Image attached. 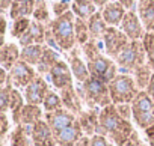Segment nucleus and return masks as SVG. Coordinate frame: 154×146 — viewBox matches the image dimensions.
Listing matches in <instances>:
<instances>
[{"instance_id":"f257e3e1","label":"nucleus","mask_w":154,"mask_h":146,"mask_svg":"<svg viewBox=\"0 0 154 146\" xmlns=\"http://www.w3.org/2000/svg\"><path fill=\"white\" fill-rule=\"evenodd\" d=\"M100 127L116 146H125L134 131L131 121L122 119L118 115L115 104H110L100 110Z\"/></svg>"},{"instance_id":"f03ea898","label":"nucleus","mask_w":154,"mask_h":146,"mask_svg":"<svg viewBox=\"0 0 154 146\" xmlns=\"http://www.w3.org/2000/svg\"><path fill=\"white\" fill-rule=\"evenodd\" d=\"M79 85L80 88H75V89L88 109H104L112 104L107 83L89 77L85 83H79Z\"/></svg>"},{"instance_id":"7ed1b4c3","label":"nucleus","mask_w":154,"mask_h":146,"mask_svg":"<svg viewBox=\"0 0 154 146\" xmlns=\"http://www.w3.org/2000/svg\"><path fill=\"white\" fill-rule=\"evenodd\" d=\"M74 21H75V15L72 11H69L60 17H54L47 24L50 27V30L54 36V41H56L60 51H71L77 45L75 32H74Z\"/></svg>"},{"instance_id":"20e7f679","label":"nucleus","mask_w":154,"mask_h":146,"mask_svg":"<svg viewBox=\"0 0 154 146\" xmlns=\"http://www.w3.org/2000/svg\"><path fill=\"white\" fill-rule=\"evenodd\" d=\"M109 92L112 98V104H131L133 100L140 92L130 74H118L109 83Z\"/></svg>"},{"instance_id":"39448f33","label":"nucleus","mask_w":154,"mask_h":146,"mask_svg":"<svg viewBox=\"0 0 154 146\" xmlns=\"http://www.w3.org/2000/svg\"><path fill=\"white\" fill-rule=\"evenodd\" d=\"M116 65L121 68L122 74H131L139 66L146 63V53L143 48L142 41H130L127 47L121 51V54L116 57Z\"/></svg>"},{"instance_id":"423d86ee","label":"nucleus","mask_w":154,"mask_h":146,"mask_svg":"<svg viewBox=\"0 0 154 146\" xmlns=\"http://www.w3.org/2000/svg\"><path fill=\"white\" fill-rule=\"evenodd\" d=\"M133 107V122L140 128L146 130L154 125V100L146 91H140L131 103Z\"/></svg>"},{"instance_id":"0eeeda50","label":"nucleus","mask_w":154,"mask_h":146,"mask_svg":"<svg viewBox=\"0 0 154 146\" xmlns=\"http://www.w3.org/2000/svg\"><path fill=\"white\" fill-rule=\"evenodd\" d=\"M88 68H89V74L94 79H98L104 83H110L116 76H118V65L113 59H110L106 54H98L94 59L86 60Z\"/></svg>"},{"instance_id":"6e6552de","label":"nucleus","mask_w":154,"mask_h":146,"mask_svg":"<svg viewBox=\"0 0 154 146\" xmlns=\"http://www.w3.org/2000/svg\"><path fill=\"white\" fill-rule=\"evenodd\" d=\"M101 41H103V47H104L106 56H109L113 60H116V57L121 54V51L130 42L128 36L119 27H112V26L107 27V30H106V33H104Z\"/></svg>"},{"instance_id":"1a4fd4ad","label":"nucleus","mask_w":154,"mask_h":146,"mask_svg":"<svg viewBox=\"0 0 154 146\" xmlns=\"http://www.w3.org/2000/svg\"><path fill=\"white\" fill-rule=\"evenodd\" d=\"M8 72H9V83L15 88H20V89H26L38 77V72H36L35 66L26 63L21 59Z\"/></svg>"},{"instance_id":"9d476101","label":"nucleus","mask_w":154,"mask_h":146,"mask_svg":"<svg viewBox=\"0 0 154 146\" xmlns=\"http://www.w3.org/2000/svg\"><path fill=\"white\" fill-rule=\"evenodd\" d=\"M119 29L128 36L130 41H142L145 33H146V30H145V27L137 15V11H134V9L127 11L124 20L121 21Z\"/></svg>"},{"instance_id":"9b49d317","label":"nucleus","mask_w":154,"mask_h":146,"mask_svg":"<svg viewBox=\"0 0 154 146\" xmlns=\"http://www.w3.org/2000/svg\"><path fill=\"white\" fill-rule=\"evenodd\" d=\"M50 82L51 85L57 89V91H63L69 86H74L72 83V72H71V68H69V63H66L65 60H59L50 71Z\"/></svg>"},{"instance_id":"f8f14e48","label":"nucleus","mask_w":154,"mask_h":146,"mask_svg":"<svg viewBox=\"0 0 154 146\" xmlns=\"http://www.w3.org/2000/svg\"><path fill=\"white\" fill-rule=\"evenodd\" d=\"M44 119L45 122L50 125V128L53 130L54 136L59 134L60 131H63L65 128H68L69 125H72L75 121H77V116L72 115L69 110L66 109H59L56 112H51V113H45L44 115Z\"/></svg>"},{"instance_id":"ddd939ff","label":"nucleus","mask_w":154,"mask_h":146,"mask_svg":"<svg viewBox=\"0 0 154 146\" xmlns=\"http://www.w3.org/2000/svg\"><path fill=\"white\" fill-rule=\"evenodd\" d=\"M100 110L101 109H86V110H83L79 116H77L85 136H88V137H92L95 134L106 136L103 133L101 127H100Z\"/></svg>"},{"instance_id":"4468645a","label":"nucleus","mask_w":154,"mask_h":146,"mask_svg":"<svg viewBox=\"0 0 154 146\" xmlns=\"http://www.w3.org/2000/svg\"><path fill=\"white\" fill-rule=\"evenodd\" d=\"M50 88L48 83L42 76H38L26 89H24V98L27 104H35V106H42L45 95L48 94Z\"/></svg>"},{"instance_id":"2eb2a0df","label":"nucleus","mask_w":154,"mask_h":146,"mask_svg":"<svg viewBox=\"0 0 154 146\" xmlns=\"http://www.w3.org/2000/svg\"><path fill=\"white\" fill-rule=\"evenodd\" d=\"M30 136L33 146H57L54 133L45 122V119H41L30 128Z\"/></svg>"},{"instance_id":"dca6fc26","label":"nucleus","mask_w":154,"mask_h":146,"mask_svg":"<svg viewBox=\"0 0 154 146\" xmlns=\"http://www.w3.org/2000/svg\"><path fill=\"white\" fill-rule=\"evenodd\" d=\"M45 32H47V24H42L36 20H32V24L29 30L18 39L20 47H29L33 44H41L45 45Z\"/></svg>"},{"instance_id":"f3484780","label":"nucleus","mask_w":154,"mask_h":146,"mask_svg":"<svg viewBox=\"0 0 154 146\" xmlns=\"http://www.w3.org/2000/svg\"><path fill=\"white\" fill-rule=\"evenodd\" d=\"M68 63H69V68H71V72H72L74 79L79 82V83H85V82L91 77L88 63L82 59L80 50L77 48V47L71 50L69 57H68Z\"/></svg>"},{"instance_id":"a211bd4d","label":"nucleus","mask_w":154,"mask_h":146,"mask_svg":"<svg viewBox=\"0 0 154 146\" xmlns=\"http://www.w3.org/2000/svg\"><path fill=\"white\" fill-rule=\"evenodd\" d=\"M54 137H56L57 146H75L82 137H85V133L82 130L79 119H77L72 125H69L68 128H65L63 131L56 134Z\"/></svg>"},{"instance_id":"6ab92c4d","label":"nucleus","mask_w":154,"mask_h":146,"mask_svg":"<svg viewBox=\"0 0 154 146\" xmlns=\"http://www.w3.org/2000/svg\"><path fill=\"white\" fill-rule=\"evenodd\" d=\"M60 98H62V104H63V109L69 110L72 115L79 116L82 112H83V100L82 97L77 92L75 86H69L63 91H60Z\"/></svg>"},{"instance_id":"aec40b11","label":"nucleus","mask_w":154,"mask_h":146,"mask_svg":"<svg viewBox=\"0 0 154 146\" xmlns=\"http://www.w3.org/2000/svg\"><path fill=\"white\" fill-rule=\"evenodd\" d=\"M104 21L112 26V27H119L121 26V21L124 20L125 14H127V9L118 2V0H115V2H109L103 9H100Z\"/></svg>"},{"instance_id":"412c9836","label":"nucleus","mask_w":154,"mask_h":146,"mask_svg":"<svg viewBox=\"0 0 154 146\" xmlns=\"http://www.w3.org/2000/svg\"><path fill=\"white\" fill-rule=\"evenodd\" d=\"M21 59V50L14 42H5L0 48V65L3 69L11 71V68Z\"/></svg>"},{"instance_id":"4be33fe9","label":"nucleus","mask_w":154,"mask_h":146,"mask_svg":"<svg viewBox=\"0 0 154 146\" xmlns=\"http://www.w3.org/2000/svg\"><path fill=\"white\" fill-rule=\"evenodd\" d=\"M137 15L146 32H154V0H139Z\"/></svg>"},{"instance_id":"5701e85b","label":"nucleus","mask_w":154,"mask_h":146,"mask_svg":"<svg viewBox=\"0 0 154 146\" xmlns=\"http://www.w3.org/2000/svg\"><path fill=\"white\" fill-rule=\"evenodd\" d=\"M60 60V56L57 54L56 50H53L51 47L45 45L44 47V53L41 56V60L39 63L36 65V72L38 76H45V74H50L51 68Z\"/></svg>"},{"instance_id":"b1692460","label":"nucleus","mask_w":154,"mask_h":146,"mask_svg":"<svg viewBox=\"0 0 154 146\" xmlns=\"http://www.w3.org/2000/svg\"><path fill=\"white\" fill-rule=\"evenodd\" d=\"M30 128L32 127H26L23 124L15 125V128L11 131V137H9L11 146H33Z\"/></svg>"},{"instance_id":"393cba45","label":"nucleus","mask_w":154,"mask_h":146,"mask_svg":"<svg viewBox=\"0 0 154 146\" xmlns=\"http://www.w3.org/2000/svg\"><path fill=\"white\" fill-rule=\"evenodd\" d=\"M36 0H14V3L9 9L11 20H17L21 17H30L33 15Z\"/></svg>"},{"instance_id":"a878e982","label":"nucleus","mask_w":154,"mask_h":146,"mask_svg":"<svg viewBox=\"0 0 154 146\" xmlns=\"http://www.w3.org/2000/svg\"><path fill=\"white\" fill-rule=\"evenodd\" d=\"M97 9L98 8L95 6L92 0H72V5H71V11L74 12V15L86 21L97 12Z\"/></svg>"},{"instance_id":"bb28decb","label":"nucleus","mask_w":154,"mask_h":146,"mask_svg":"<svg viewBox=\"0 0 154 146\" xmlns=\"http://www.w3.org/2000/svg\"><path fill=\"white\" fill-rule=\"evenodd\" d=\"M44 115H45V112H42L41 106L26 103V106L23 107V112H21V122L20 124H23L26 127H33L36 122L44 119Z\"/></svg>"},{"instance_id":"cd10ccee","label":"nucleus","mask_w":154,"mask_h":146,"mask_svg":"<svg viewBox=\"0 0 154 146\" xmlns=\"http://www.w3.org/2000/svg\"><path fill=\"white\" fill-rule=\"evenodd\" d=\"M88 26H89V33H91V39H95V41H100L103 39L109 24L104 21L103 15L100 11H97L89 20H88Z\"/></svg>"},{"instance_id":"c85d7f7f","label":"nucleus","mask_w":154,"mask_h":146,"mask_svg":"<svg viewBox=\"0 0 154 146\" xmlns=\"http://www.w3.org/2000/svg\"><path fill=\"white\" fill-rule=\"evenodd\" d=\"M152 76H154V71L148 65V62L145 65L139 66L136 71L131 72V77H133V80H134V83H136V86H137L139 91H146L148 85L151 83Z\"/></svg>"},{"instance_id":"c756f323","label":"nucleus","mask_w":154,"mask_h":146,"mask_svg":"<svg viewBox=\"0 0 154 146\" xmlns=\"http://www.w3.org/2000/svg\"><path fill=\"white\" fill-rule=\"evenodd\" d=\"M26 98L24 95L20 94L18 89H12V94H11V104H9V112H11V118H12V122L15 125H18L21 122V112H23V107L26 106L24 104Z\"/></svg>"},{"instance_id":"7c9ffc66","label":"nucleus","mask_w":154,"mask_h":146,"mask_svg":"<svg viewBox=\"0 0 154 146\" xmlns=\"http://www.w3.org/2000/svg\"><path fill=\"white\" fill-rule=\"evenodd\" d=\"M44 47L45 45H41V44H33V45H29V47H23L21 48V60H24L26 63H29L32 66H36L41 60L42 53H44Z\"/></svg>"},{"instance_id":"2f4dec72","label":"nucleus","mask_w":154,"mask_h":146,"mask_svg":"<svg viewBox=\"0 0 154 146\" xmlns=\"http://www.w3.org/2000/svg\"><path fill=\"white\" fill-rule=\"evenodd\" d=\"M74 32H75V41L80 47L85 45L88 41H91V33H89V26L86 20L77 18L74 21Z\"/></svg>"},{"instance_id":"473e14b6","label":"nucleus","mask_w":154,"mask_h":146,"mask_svg":"<svg viewBox=\"0 0 154 146\" xmlns=\"http://www.w3.org/2000/svg\"><path fill=\"white\" fill-rule=\"evenodd\" d=\"M32 24V20L29 17H21V18H17V20H12V26H11V36L12 38H17L20 39L30 27Z\"/></svg>"},{"instance_id":"72a5a7b5","label":"nucleus","mask_w":154,"mask_h":146,"mask_svg":"<svg viewBox=\"0 0 154 146\" xmlns=\"http://www.w3.org/2000/svg\"><path fill=\"white\" fill-rule=\"evenodd\" d=\"M63 104H62V98L60 95H57L54 91H48V94L45 95V100L42 103V109L45 113H51V112H56L59 109H62Z\"/></svg>"},{"instance_id":"f704fd0d","label":"nucleus","mask_w":154,"mask_h":146,"mask_svg":"<svg viewBox=\"0 0 154 146\" xmlns=\"http://www.w3.org/2000/svg\"><path fill=\"white\" fill-rule=\"evenodd\" d=\"M33 20L42 23V24H48L50 20V14H48V6H47V0H36L35 3V11H33Z\"/></svg>"},{"instance_id":"c9c22d12","label":"nucleus","mask_w":154,"mask_h":146,"mask_svg":"<svg viewBox=\"0 0 154 146\" xmlns=\"http://www.w3.org/2000/svg\"><path fill=\"white\" fill-rule=\"evenodd\" d=\"M145 53H146V62L154 71V32H146L142 39Z\"/></svg>"},{"instance_id":"e433bc0d","label":"nucleus","mask_w":154,"mask_h":146,"mask_svg":"<svg viewBox=\"0 0 154 146\" xmlns=\"http://www.w3.org/2000/svg\"><path fill=\"white\" fill-rule=\"evenodd\" d=\"M12 89H14V86L9 82H8V85L2 86V89H0V112H2V113H6L9 110Z\"/></svg>"},{"instance_id":"4c0bfd02","label":"nucleus","mask_w":154,"mask_h":146,"mask_svg":"<svg viewBox=\"0 0 154 146\" xmlns=\"http://www.w3.org/2000/svg\"><path fill=\"white\" fill-rule=\"evenodd\" d=\"M82 53L85 54L86 60H89V59H94L95 56L101 54L103 51H101V48H100V44H98V41H95V39H91V41H88L85 45H82Z\"/></svg>"},{"instance_id":"58836bf2","label":"nucleus","mask_w":154,"mask_h":146,"mask_svg":"<svg viewBox=\"0 0 154 146\" xmlns=\"http://www.w3.org/2000/svg\"><path fill=\"white\" fill-rule=\"evenodd\" d=\"M71 5H72V0H57V2H54L53 6H51L53 14L56 17H60V15L71 11Z\"/></svg>"},{"instance_id":"ea45409f","label":"nucleus","mask_w":154,"mask_h":146,"mask_svg":"<svg viewBox=\"0 0 154 146\" xmlns=\"http://www.w3.org/2000/svg\"><path fill=\"white\" fill-rule=\"evenodd\" d=\"M115 107H116L118 115L122 119H125V121H131L133 119V107H131V104H116Z\"/></svg>"},{"instance_id":"a19ab883","label":"nucleus","mask_w":154,"mask_h":146,"mask_svg":"<svg viewBox=\"0 0 154 146\" xmlns=\"http://www.w3.org/2000/svg\"><path fill=\"white\" fill-rule=\"evenodd\" d=\"M91 146H115V143L103 134H95L91 137Z\"/></svg>"},{"instance_id":"79ce46f5","label":"nucleus","mask_w":154,"mask_h":146,"mask_svg":"<svg viewBox=\"0 0 154 146\" xmlns=\"http://www.w3.org/2000/svg\"><path fill=\"white\" fill-rule=\"evenodd\" d=\"M0 122H2L0 136H2V139H5V136H6L8 131H9V118L6 116V113H2V115H0Z\"/></svg>"},{"instance_id":"37998d69","label":"nucleus","mask_w":154,"mask_h":146,"mask_svg":"<svg viewBox=\"0 0 154 146\" xmlns=\"http://www.w3.org/2000/svg\"><path fill=\"white\" fill-rule=\"evenodd\" d=\"M142 145H143V143H142V140H140V137H139V133L134 130L133 134L130 136L128 142L125 143V146H142Z\"/></svg>"},{"instance_id":"c03bdc74","label":"nucleus","mask_w":154,"mask_h":146,"mask_svg":"<svg viewBox=\"0 0 154 146\" xmlns=\"http://www.w3.org/2000/svg\"><path fill=\"white\" fill-rule=\"evenodd\" d=\"M145 137H146L148 145L149 146H154V125L145 130Z\"/></svg>"},{"instance_id":"a18cd8bd","label":"nucleus","mask_w":154,"mask_h":146,"mask_svg":"<svg viewBox=\"0 0 154 146\" xmlns=\"http://www.w3.org/2000/svg\"><path fill=\"white\" fill-rule=\"evenodd\" d=\"M118 2H119L127 11H131V9H134V6H136V0H118Z\"/></svg>"},{"instance_id":"49530a36","label":"nucleus","mask_w":154,"mask_h":146,"mask_svg":"<svg viewBox=\"0 0 154 146\" xmlns=\"http://www.w3.org/2000/svg\"><path fill=\"white\" fill-rule=\"evenodd\" d=\"M12 3H14V0H0V9H2V12L5 14V11L11 9Z\"/></svg>"},{"instance_id":"de8ad7c7","label":"nucleus","mask_w":154,"mask_h":146,"mask_svg":"<svg viewBox=\"0 0 154 146\" xmlns=\"http://www.w3.org/2000/svg\"><path fill=\"white\" fill-rule=\"evenodd\" d=\"M92 2L95 3V6H97V8H98V11H100V9H103L109 2H115V0H92Z\"/></svg>"},{"instance_id":"09e8293b","label":"nucleus","mask_w":154,"mask_h":146,"mask_svg":"<svg viewBox=\"0 0 154 146\" xmlns=\"http://www.w3.org/2000/svg\"><path fill=\"white\" fill-rule=\"evenodd\" d=\"M75 146H91V137H88V136L82 137V139L79 140V143H77Z\"/></svg>"},{"instance_id":"8fccbe9b","label":"nucleus","mask_w":154,"mask_h":146,"mask_svg":"<svg viewBox=\"0 0 154 146\" xmlns=\"http://www.w3.org/2000/svg\"><path fill=\"white\" fill-rule=\"evenodd\" d=\"M146 92H148V95L154 100V76H152V79H151V83H149L148 88H146Z\"/></svg>"},{"instance_id":"3c124183","label":"nucleus","mask_w":154,"mask_h":146,"mask_svg":"<svg viewBox=\"0 0 154 146\" xmlns=\"http://www.w3.org/2000/svg\"><path fill=\"white\" fill-rule=\"evenodd\" d=\"M142 146H149V145H142Z\"/></svg>"}]
</instances>
